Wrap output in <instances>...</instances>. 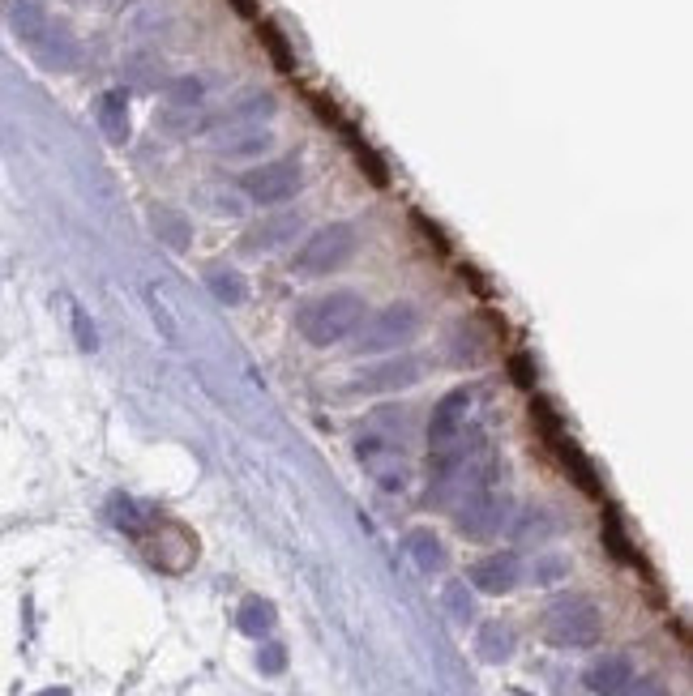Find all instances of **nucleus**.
Here are the masks:
<instances>
[{"instance_id":"f257e3e1","label":"nucleus","mask_w":693,"mask_h":696,"mask_svg":"<svg viewBox=\"0 0 693 696\" xmlns=\"http://www.w3.org/2000/svg\"><path fill=\"white\" fill-rule=\"evenodd\" d=\"M364 320V299L355 291H330L317 295L296 312V329L312 347H339L360 329Z\"/></svg>"},{"instance_id":"f03ea898","label":"nucleus","mask_w":693,"mask_h":696,"mask_svg":"<svg viewBox=\"0 0 693 696\" xmlns=\"http://www.w3.org/2000/svg\"><path fill=\"white\" fill-rule=\"evenodd\" d=\"M599 607L582 594H561V599L548 602L544 611V637L552 645H566V650H582V645H595L599 641Z\"/></svg>"},{"instance_id":"7ed1b4c3","label":"nucleus","mask_w":693,"mask_h":696,"mask_svg":"<svg viewBox=\"0 0 693 696\" xmlns=\"http://www.w3.org/2000/svg\"><path fill=\"white\" fill-rule=\"evenodd\" d=\"M352 257H355V231L347 223H330V227L312 231V236L304 239V248L296 252L291 269L304 274V278H321V274L342 269Z\"/></svg>"},{"instance_id":"20e7f679","label":"nucleus","mask_w":693,"mask_h":696,"mask_svg":"<svg viewBox=\"0 0 693 696\" xmlns=\"http://www.w3.org/2000/svg\"><path fill=\"white\" fill-rule=\"evenodd\" d=\"M14 26H17V35L35 47L39 65H47V69H65V65H73L77 47H73V39L65 35V30L52 26V22L43 17V9H35V5H17Z\"/></svg>"},{"instance_id":"39448f33","label":"nucleus","mask_w":693,"mask_h":696,"mask_svg":"<svg viewBox=\"0 0 693 696\" xmlns=\"http://www.w3.org/2000/svg\"><path fill=\"white\" fill-rule=\"evenodd\" d=\"M505 517H510V500L496 496L488 483H480V488H467L458 496L454 521H458V530H463L467 539H493L496 530L505 526Z\"/></svg>"},{"instance_id":"423d86ee","label":"nucleus","mask_w":693,"mask_h":696,"mask_svg":"<svg viewBox=\"0 0 693 696\" xmlns=\"http://www.w3.org/2000/svg\"><path fill=\"white\" fill-rule=\"evenodd\" d=\"M364 325V334L355 338V347H360V355H372V350H398L403 342H411V338L420 334V312L411 304H390L382 308L372 320H360Z\"/></svg>"},{"instance_id":"0eeeda50","label":"nucleus","mask_w":693,"mask_h":696,"mask_svg":"<svg viewBox=\"0 0 693 696\" xmlns=\"http://www.w3.org/2000/svg\"><path fill=\"white\" fill-rule=\"evenodd\" d=\"M300 184H304L300 163H291V158H274V163H261V167L249 171V176L240 180V188L253 197L257 206H283V201H291V197L300 193Z\"/></svg>"},{"instance_id":"6e6552de","label":"nucleus","mask_w":693,"mask_h":696,"mask_svg":"<svg viewBox=\"0 0 693 696\" xmlns=\"http://www.w3.org/2000/svg\"><path fill=\"white\" fill-rule=\"evenodd\" d=\"M467 415H471L467 389H454L441 398L437 410H433V423H428V445H433V453H441V449H450L454 440L467 436Z\"/></svg>"},{"instance_id":"1a4fd4ad","label":"nucleus","mask_w":693,"mask_h":696,"mask_svg":"<svg viewBox=\"0 0 693 696\" xmlns=\"http://www.w3.org/2000/svg\"><path fill=\"white\" fill-rule=\"evenodd\" d=\"M360 461L372 470V479L382 488H403L407 483V461H403L398 445H385L377 436H360Z\"/></svg>"},{"instance_id":"9d476101","label":"nucleus","mask_w":693,"mask_h":696,"mask_svg":"<svg viewBox=\"0 0 693 696\" xmlns=\"http://www.w3.org/2000/svg\"><path fill=\"white\" fill-rule=\"evenodd\" d=\"M415 380H420V363L407 359V355H398V359L372 363L355 385L368 389V393H398V389H407V385H415Z\"/></svg>"},{"instance_id":"9b49d317","label":"nucleus","mask_w":693,"mask_h":696,"mask_svg":"<svg viewBox=\"0 0 693 696\" xmlns=\"http://www.w3.org/2000/svg\"><path fill=\"white\" fill-rule=\"evenodd\" d=\"M518 577H523V569H518V556H514V551L484 556L480 564L471 569V581H475V590H484V594H505V590L518 585Z\"/></svg>"},{"instance_id":"f8f14e48","label":"nucleus","mask_w":693,"mask_h":696,"mask_svg":"<svg viewBox=\"0 0 693 696\" xmlns=\"http://www.w3.org/2000/svg\"><path fill=\"white\" fill-rule=\"evenodd\" d=\"M629 683H634V662L625 654H604L586 671V688L595 696H621Z\"/></svg>"},{"instance_id":"ddd939ff","label":"nucleus","mask_w":693,"mask_h":696,"mask_svg":"<svg viewBox=\"0 0 693 696\" xmlns=\"http://www.w3.org/2000/svg\"><path fill=\"white\" fill-rule=\"evenodd\" d=\"M206 291H210L219 304L236 308V304L249 299V278H244L236 265H210V269H206Z\"/></svg>"},{"instance_id":"4468645a","label":"nucleus","mask_w":693,"mask_h":696,"mask_svg":"<svg viewBox=\"0 0 693 696\" xmlns=\"http://www.w3.org/2000/svg\"><path fill=\"white\" fill-rule=\"evenodd\" d=\"M296 231H300V214H279V218H270V223H261L257 231H249V236H244V252L279 248V244H287Z\"/></svg>"},{"instance_id":"2eb2a0df","label":"nucleus","mask_w":693,"mask_h":696,"mask_svg":"<svg viewBox=\"0 0 693 696\" xmlns=\"http://www.w3.org/2000/svg\"><path fill=\"white\" fill-rule=\"evenodd\" d=\"M510 534H514V543L518 547H539L556 534V521H552V513H544V509H523Z\"/></svg>"},{"instance_id":"dca6fc26","label":"nucleus","mask_w":693,"mask_h":696,"mask_svg":"<svg viewBox=\"0 0 693 696\" xmlns=\"http://www.w3.org/2000/svg\"><path fill=\"white\" fill-rule=\"evenodd\" d=\"M475 650H480L484 662H505V658L514 654V632H510V624H501V620H488V624H480V632H475Z\"/></svg>"},{"instance_id":"f3484780","label":"nucleus","mask_w":693,"mask_h":696,"mask_svg":"<svg viewBox=\"0 0 693 696\" xmlns=\"http://www.w3.org/2000/svg\"><path fill=\"white\" fill-rule=\"evenodd\" d=\"M407 551L415 560V569L420 572H441L445 569V547L437 543V534L433 530H411L407 534Z\"/></svg>"},{"instance_id":"a211bd4d","label":"nucleus","mask_w":693,"mask_h":696,"mask_svg":"<svg viewBox=\"0 0 693 696\" xmlns=\"http://www.w3.org/2000/svg\"><path fill=\"white\" fill-rule=\"evenodd\" d=\"M99 125L103 133H107V141H125L128 137V103L120 90H112V95L99 98Z\"/></svg>"},{"instance_id":"6ab92c4d","label":"nucleus","mask_w":693,"mask_h":696,"mask_svg":"<svg viewBox=\"0 0 693 696\" xmlns=\"http://www.w3.org/2000/svg\"><path fill=\"white\" fill-rule=\"evenodd\" d=\"M236 624H240V632L244 637H266L270 628H274V607H270L266 599H249L240 607V620H236Z\"/></svg>"},{"instance_id":"aec40b11","label":"nucleus","mask_w":693,"mask_h":696,"mask_svg":"<svg viewBox=\"0 0 693 696\" xmlns=\"http://www.w3.org/2000/svg\"><path fill=\"white\" fill-rule=\"evenodd\" d=\"M155 236L168 239L176 252L189 248V239H193V231H189V223H184L176 209H155Z\"/></svg>"},{"instance_id":"412c9836","label":"nucleus","mask_w":693,"mask_h":696,"mask_svg":"<svg viewBox=\"0 0 693 696\" xmlns=\"http://www.w3.org/2000/svg\"><path fill=\"white\" fill-rule=\"evenodd\" d=\"M441 602H445V611H450L458 624H467L471 615H475V602H471L467 581H450L445 590H441Z\"/></svg>"},{"instance_id":"4be33fe9","label":"nucleus","mask_w":693,"mask_h":696,"mask_svg":"<svg viewBox=\"0 0 693 696\" xmlns=\"http://www.w3.org/2000/svg\"><path fill=\"white\" fill-rule=\"evenodd\" d=\"M604 543L612 547V556H617V560H634V551H629V543H625V530H621V521H617V513L604 517Z\"/></svg>"},{"instance_id":"5701e85b","label":"nucleus","mask_w":693,"mask_h":696,"mask_svg":"<svg viewBox=\"0 0 693 696\" xmlns=\"http://www.w3.org/2000/svg\"><path fill=\"white\" fill-rule=\"evenodd\" d=\"M257 667L266 671V675H283V671H287V650H283V645H261Z\"/></svg>"},{"instance_id":"b1692460","label":"nucleus","mask_w":693,"mask_h":696,"mask_svg":"<svg viewBox=\"0 0 693 696\" xmlns=\"http://www.w3.org/2000/svg\"><path fill=\"white\" fill-rule=\"evenodd\" d=\"M566 569H569V564H566L561 556L539 560V564H535V581H539V585H544V581H556V577H566Z\"/></svg>"},{"instance_id":"393cba45","label":"nucleus","mask_w":693,"mask_h":696,"mask_svg":"<svg viewBox=\"0 0 693 696\" xmlns=\"http://www.w3.org/2000/svg\"><path fill=\"white\" fill-rule=\"evenodd\" d=\"M112 517H116V526H125V530H138V513H133V504L120 496V500L112 504Z\"/></svg>"},{"instance_id":"a878e982","label":"nucleus","mask_w":693,"mask_h":696,"mask_svg":"<svg viewBox=\"0 0 693 696\" xmlns=\"http://www.w3.org/2000/svg\"><path fill=\"white\" fill-rule=\"evenodd\" d=\"M621 696H668L664 692V683H655V680H637V683H629Z\"/></svg>"},{"instance_id":"bb28decb","label":"nucleus","mask_w":693,"mask_h":696,"mask_svg":"<svg viewBox=\"0 0 693 696\" xmlns=\"http://www.w3.org/2000/svg\"><path fill=\"white\" fill-rule=\"evenodd\" d=\"M73 325H77V342H82L86 350H95V329H90L86 312H73Z\"/></svg>"},{"instance_id":"cd10ccee","label":"nucleus","mask_w":693,"mask_h":696,"mask_svg":"<svg viewBox=\"0 0 693 696\" xmlns=\"http://www.w3.org/2000/svg\"><path fill=\"white\" fill-rule=\"evenodd\" d=\"M39 696H69L65 688H47V692H39Z\"/></svg>"},{"instance_id":"c85d7f7f","label":"nucleus","mask_w":693,"mask_h":696,"mask_svg":"<svg viewBox=\"0 0 693 696\" xmlns=\"http://www.w3.org/2000/svg\"><path fill=\"white\" fill-rule=\"evenodd\" d=\"M510 696H526V692H510Z\"/></svg>"}]
</instances>
